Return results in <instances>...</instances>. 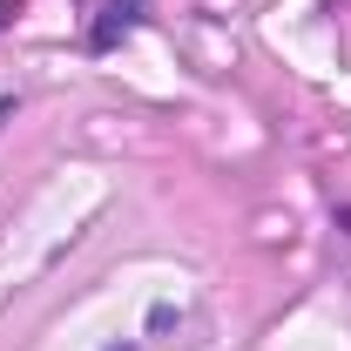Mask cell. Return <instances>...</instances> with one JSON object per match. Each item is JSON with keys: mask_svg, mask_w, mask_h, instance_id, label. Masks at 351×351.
I'll return each instance as SVG.
<instances>
[{"mask_svg": "<svg viewBox=\"0 0 351 351\" xmlns=\"http://www.w3.org/2000/svg\"><path fill=\"white\" fill-rule=\"evenodd\" d=\"M135 27H142V0H108L101 21L88 27V54H108V47L122 41V34H135Z\"/></svg>", "mask_w": 351, "mask_h": 351, "instance_id": "cell-1", "label": "cell"}, {"mask_svg": "<svg viewBox=\"0 0 351 351\" xmlns=\"http://www.w3.org/2000/svg\"><path fill=\"white\" fill-rule=\"evenodd\" d=\"M14 108H21V101H14V95H0V122H7V115H14Z\"/></svg>", "mask_w": 351, "mask_h": 351, "instance_id": "cell-2", "label": "cell"}, {"mask_svg": "<svg viewBox=\"0 0 351 351\" xmlns=\"http://www.w3.org/2000/svg\"><path fill=\"white\" fill-rule=\"evenodd\" d=\"M7 14H14V0H0V21H7Z\"/></svg>", "mask_w": 351, "mask_h": 351, "instance_id": "cell-3", "label": "cell"}, {"mask_svg": "<svg viewBox=\"0 0 351 351\" xmlns=\"http://www.w3.org/2000/svg\"><path fill=\"white\" fill-rule=\"evenodd\" d=\"M108 351H135V345H108Z\"/></svg>", "mask_w": 351, "mask_h": 351, "instance_id": "cell-4", "label": "cell"}]
</instances>
